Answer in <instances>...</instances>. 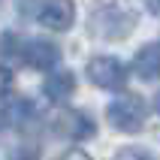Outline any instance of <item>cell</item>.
I'll return each instance as SVG.
<instances>
[{"mask_svg": "<svg viewBox=\"0 0 160 160\" xmlns=\"http://www.w3.org/2000/svg\"><path fill=\"white\" fill-rule=\"evenodd\" d=\"M136 21H139V15L130 6V0H100L88 18L91 30L103 39H124L136 27Z\"/></svg>", "mask_w": 160, "mask_h": 160, "instance_id": "1", "label": "cell"}, {"mask_svg": "<svg viewBox=\"0 0 160 160\" xmlns=\"http://www.w3.org/2000/svg\"><path fill=\"white\" fill-rule=\"evenodd\" d=\"M145 115H148L145 100L136 97V94H121V97L112 100L109 109H106L109 124L115 127V130H121V133H136V130H142Z\"/></svg>", "mask_w": 160, "mask_h": 160, "instance_id": "2", "label": "cell"}, {"mask_svg": "<svg viewBox=\"0 0 160 160\" xmlns=\"http://www.w3.org/2000/svg\"><path fill=\"white\" fill-rule=\"evenodd\" d=\"M88 79L103 91H121L127 85V70L112 54H97L88 61Z\"/></svg>", "mask_w": 160, "mask_h": 160, "instance_id": "3", "label": "cell"}, {"mask_svg": "<svg viewBox=\"0 0 160 160\" xmlns=\"http://www.w3.org/2000/svg\"><path fill=\"white\" fill-rule=\"evenodd\" d=\"M54 130L61 136H67V139L82 142V139H91L94 136V121L85 112H79V109H61L54 115Z\"/></svg>", "mask_w": 160, "mask_h": 160, "instance_id": "4", "label": "cell"}, {"mask_svg": "<svg viewBox=\"0 0 160 160\" xmlns=\"http://www.w3.org/2000/svg\"><path fill=\"white\" fill-rule=\"evenodd\" d=\"M72 18H76L72 0H42V6H39V21L48 30H70Z\"/></svg>", "mask_w": 160, "mask_h": 160, "instance_id": "5", "label": "cell"}, {"mask_svg": "<svg viewBox=\"0 0 160 160\" xmlns=\"http://www.w3.org/2000/svg\"><path fill=\"white\" fill-rule=\"evenodd\" d=\"M21 58L33 70H54L58 61H61V48L54 42H48V39H33V42H27L21 48Z\"/></svg>", "mask_w": 160, "mask_h": 160, "instance_id": "6", "label": "cell"}, {"mask_svg": "<svg viewBox=\"0 0 160 160\" xmlns=\"http://www.w3.org/2000/svg\"><path fill=\"white\" fill-rule=\"evenodd\" d=\"M133 70L139 79L145 82H157L160 79V42H148L142 45L133 58Z\"/></svg>", "mask_w": 160, "mask_h": 160, "instance_id": "7", "label": "cell"}, {"mask_svg": "<svg viewBox=\"0 0 160 160\" xmlns=\"http://www.w3.org/2000/svg\"><path fill=\"white\" fill-rule=\"evenodd\" d=\"M42 91L45 97L52 100V103H67L72 97V91H76V79H72V72L67 70H54L48 79L42 82Z\"/></svg>", "mask_w": 160, "mask_h": 160, "instance_id": "8", "label": "cell"}, {"mask_svg": "<svg viewBox=\"0 0 160 160\" xmlns=\"http://www.w3.org/2000/svg\"><path fill=\"white\" fill-rule=\"evenodd\" d=\"M33 118H36V106L30 103V100H24V97L9 100L6 109H3V121H6L9 127H15V130L30 127V121H33Z\"/></svg>", "mask_w": 160, "mask_h": 160, "instance_id": "9", "label": "cell"}, {"mask_svg": "<svg viewBox=\"0 0 160 160\" xmlns=\"http://www.w3.org/2000/svg\"><path fill=\"white\" fill-rule=\"evenodd\" d=\"M115 160H154V157L145 151V148H121V151L115 154Z\"/></svg>", "mask_w": 160, "mask_h": 160, "instance_id": "10", "label": "cell"}, {"mask_svg": "<svg viewBox=\"0 0 160 160\" xmlns=\"http://www.w3.org/2000/svg\"><path fill=\"white\" fill-rule=\"evenodd\" d=\"M9 88H12V70L6 67H0V97H6Z\"/></svg>", "mask_w": 160, "mask_h": 160, "instance_id": "11", "label": "cell"}, {"mask_svg": "<svg viewBox=\"0 0 160 160\" xmlns=\"http://www.w3.org/2000/svg\"><path fill=\"white\" fill-rule=\"evenodd\" d=\"M58 160H91V154H85L82 148H70V151H63Z\"/></svg>", "mask_w": 160, "mask_h": 160, "instance_id": "12", "label": "cell"}, {"mask_svg": "<svg viewBox=\"0 0 160 160\" xmlns=\"http://www.w3.org/2000/svg\"><path fill=\"white\" fill-rule=\"evenodd\" d=\"M145 6L151 9L154 15H160V0H145Z\"/></svg>", "mask_w": 160, "mask_h": 160, "instance_id": "13", "label": "cell"}, {"mask_svg": "<svg viewBox=\"0 0 160 160\" xmlns=\"http://www.w3.org/2000/svg\"><path fill=\"white\" fill-rule=\"evenodd\" d=\"M154 109H157V112H160V94H157V97H154Z\"/></svg>", "mask_w": 160, "mask_h": 160, "instance_id": "14", "label": "cell"}]
</instances>
